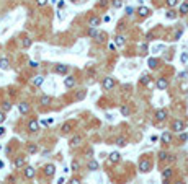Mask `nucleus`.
Here are the masks:
<instances>
[{"instance_id":"obj_41","label":"nucleus","mask_w":188,"mask_h":184,"mask_svg":"<svg viewBox=\"0 0 188 184\" xmlns=\"http://www.w3.org/2000/svg\"><path fill=\"white\" fill-rule=\"evenodd\" d=\"M187 60H188V54L185 52V54H182V64H185Z\"/></svg>"},{"instance_id":"obj_34","label":"nucleus","mask_w":188,"mask_h":184,"mask_svg":"<svg viewBox=\"0 0 188 184\" xmlns=\"http://www.w3.org/2000/svg\"><path fill=\"white\" fill-rule=\"evenodd\" d=\"M165 3H167L168 8H173L177 3H178V0H165Z\"/></svg>"},{"instance_id":"obj_47","label":"nucleus","mask_w":188,"mask_h":184,"mask_svg":"<svg viewBox=\"0 0 188 184\" xmlns=\"http://www.w3.org/2000/svg\"><path fill=\"white\" fill-rule=\"evenodd\" d=\"M69 184H80V181H79V179H72Z\"/></svg>"},{"instance_id":"obj_4","label":"nucleus","mask_w":188,"mask_h":184,"mask_svg":"<svg viewBox=\"0 0 188 184\" xmlns=\"http://www.w3.org/2000/svg\"><path fill=\"white\" fill-rule=\"evenodd\" d=\"M67 70H69V65H66V64H57V65L54 67V72L59 75H64L67 74Z\"/></svg>"},{"instance_id":"obj_12","label":"nucleus","mask_w":188,"mask_h":184,"mask_svg":"<svg viewBox=\"0 0 188 184\" xmlns=\"http://www.w3.org/2000/svg\"><path fill=\"white\" fill-rule=\"evenodd\" d=\"M168 86V82H167V78H159V80H157V88H159V90H165V88H167Z\"/></svg>"},{"instance_id":"obj_13","label":"nucleus","mask_w":188,"mask_h":184,"mask_svg":"<svg viewBox=\"0 0 188 184\" xmlns=\"http://www.w3.org/2000/svg\"><path fill=\"white\" fill-rule=\"evenodd\" d=\"M108 160H110V161H111V163H118V161L121 160V155H120L118 151H113V153H110Z\"/></svg>"},{"instance_id":"obj_51","label":"nucleus","mask_w":188,"mask_h":184,"mask_svg":"<svg viewBox=\"0 0 188 184\" xmlns=\"http://www.w3.org/2000/svg\"><path fill=\"white\" fill-rule=\"evenodd\" d=\"M177 184H185V183H177Z\"/></svg>"},{"instance_id":"obj_45","label":"nucleus","mask_w":188,"mask_h":184,"mask_svg":"<svg viewBox=\"0 0 188 184\" xmlns=\"http://www.w3.org/2000/svg\"><path fill=\"white\" fill-rule=\"evenodd\" d=\"M126 12H128V15H131L133 13V7H126Z\"/></svg>"},{"instance_id":"obj_14","label":"nucleus","mask_w":188,"mask_h":184,"mask_svg":"<svg viewBox=\"0 0 188 184\" xmlns=\"http://www.w3.org/2000/svg\"><path fill=\"white\" fill-rule=\"evenodd\" d=\"M98 25H100V18H98V17H90V20H88V26H90V28H96Z\"/></svg>"},{"instance_id":"obj_42","label":"nucleus","mask_w":188,"mask_h":184,"mask_svg":"<svg viewBox=\"0 0 188 184\" xmlns=\"http://www.w3.org/2000/svg\"><path fill=\"white\" fill-rule=\"evenodd\" d=\"M187 137H188V135L185 134V132H182V134H180V140H182V142H185V140H187Z\"/></svg>"},{"instance_id":"obj_31","label":"nucleus","mask_w":188,"mask_h":184,"mask_svg":"<svg viewBox=\"0 0 188 184\" xmlns=\"http://www.w3.org/2000/svg\"><path fill=\"white\" fill-rule=\"evenodd\" d=\"M2 109H3V112L10 111V109H12V103H10V101H5L3 104H2Z\"/></svg>"},{"instance_id":"obj_21","label":"nucleus","mask_w":188,"mask_h":184,"mask_svg":"<svg viewBox=\"0 0 188 184\" xmlns=\"http://www.w3.org/2000/svg\"><path fill=\"white\" fill-rule=\"evenodd\" d=\"M165 17H167L168 20H175V18L178 17V13H177V12H175V10H173V8H170V10H168L167 13H165Z\"/></svg>"},{"instance_id":"obj_35","label":"nucleus","mask_w":188,"mask_h":184,"mask_svg":"<svg viewBox=\"0 0 188 184\" xmlns=\"http://www.w3.org/2000/svg\"><path fill=\"white\" fill-rule=\"evenodd\" d=\"M121 114H123V116H129V114H131V109H129L128 106H123V108H121Z\"/></svg>"},{"instance_id":"obj_9","label":"nucleus","mask_w":188,"mask_h":184,"mask_svg":"<svg viewBox=\"0 0 188 184\" xmlns=\"http://www.w3.org/2000/svg\"><path fill=\"white\" fill-rule=\"evenodd\" d=\"M18 109H20L21 114H28L29 111H31V106H29L28 103H20L18 104Z\"/></svg>"},{"instance_id":"obj_50","label":"nucleus","mask_w":188,"mask_h":184,"mask_svg":"<svg viewBox=\"0 0 188 184\" xmlns=\"http://www.w3.org/2000/svg\"><path fill=\"white\" fill-rule=\"evenodd\" d=\"M0 168H3V161H0Z\"/></svg>"},{"instance_id":"obj_3","label":"nucleus","mask_w":188,"mask_h":184,"mask_svg":"<svg viewBox=\"0 0 188 184\" xmlns=\"http://www.w3.org/2000/svg\"><path fill=\"white\" fill-rule=\"evenodd\" d=\"M167 116H168L167 109H157V111H155V119H157L159 122L165 121V119H167Z\"/></svg>"},{"instance_id":"obj_23","label":"nucleus","mask_w":188,"mask_h":184,"mask_svg":"<svg viewBox=\"0 0 188 184\" xmlns=\"http://www.w3.org/2000/svg\"><path fill=\"white\" fill-rule=\"evenodd\" d=\"M43 82H44V78H43L41 75H38V77H34L33 85H34V86H41V85H43Z\"/></svg>"},{"instance_id":"obj_37","label":"nucleus","mask_w":188,"mask_h":184,"mask_svg":"<svg viewBox=\"0 0 188 184\" xmlns=\"http://www.w3.org/2000/svg\"><path fill=\"white\" fill-rule=\"evenodd\" d=\"M113 7H115V8H121L123 2H121V0H113Z\"/></svg>"},{"instance_id":"obj_28","label":"nucleus","mask_w":188,"mask_h":184,"mask_svg":"<svg viewBox=\"0 0 188 184\" xmlns=\"http://www.w3.org/2000/svg\"><path fill=\"white\" fill-rule=\"evenodd\" d=\"M139 82H141V85H147V83L150 82V77H149L147 74H144V75L141 77V80H139Z\"/></svg>"},{"instance_id":"obj_6","label":"nucleus","mask_w":188,"mask_h":184,"mask_svg":"<svg viewBox=\"0 0 188 184\" xmlns=\"http://www.w3.org/2000/svg\"><path fill=\"white\" fill-rule=\"evenodd\" d=\"M28 131L29 132H38L39 131V122H38L36 119H31L28 122Z\"/></svg>"},{"instance_id":"obj_29","label":"nucleus","mask_w":188,"mask_h":184,"mask_svg":"<svg viewBox=\"0 0 188 184\" xmlns=\"http://www.w3.org/2000/svg\"><path fill=\"white\" fill-rule=\"evenodd\" d=\"M157 64H159V60H157V59H149V60H147V65H149L150 69H155V67H157Z\"/></svg>"},{"instance_id":"obj_16","label":"nucleus","mask_w":188,"mask_h":184,"mask_svg":"<svg viewBox=\"0 0 188 184\" xmlns=\"http://www.w3.org/2000/svg\"><path fill=\"white\" fill-rule=\"evenodd\" d=\"M8 67H10V60L7 57H2L0 59V69L2 70H8Z\"/></svg>"},{"instance_id":"obj_27","label":"nucleus","mask_w":188,"mask_h":184,"mask_svg":"<svg viewBox=\"0 0 188 184\" xmlns=\"http://www.w3.org/2000/svg\"><path fill=\"white\" fill-rule=\"evenodd\" d=\"M71 131H72V124L71 122H66L62 126V134H69Z\"/></svg>"},{"instance_id":"obj_48","label":"nucleus","mask_w":188,"mask_h":184,"mask_svg":"<svg viewBox=\"0 0 188 184\" xmlns=\"http://www.w3.org/2000/svg\"><path fill=\"white\" fill-rule=\"evenodd\" d=\"M108 47H110V49H111V51H115V49H116V46L113 44V42H111V44H110V46H108Z\"/></svg>"},{"instance_id":"obj_43","label":"nucleus","mask_w":188,"mask_h":184,"mask_svg":"<svg viewBox=\"0 0 188 184\" xmlns=\"http://www.w3.org/2000/svg\"><path fill=\"white\" fill-rule=\"evenodd\" d=\"M3 121H5V112L3 111H0V124L3 122Z\"/></svg>"},{"instance_id":"obj_25","label":"nucleus","mask_w":188,"mask_h":184,"mask_svg":"<svg viewBox=\"0 0 188 184\" xmlns=\"http://www.w3.org/2000/svg\"><path fill=\"white\" fill-rule=\"evenodd\" d=\"M39 103H41L43 106H48V104H49V103H51V98H49V96H48V94H44V96H41V99H39Z\"/></svg>"},{"instance_id":"obj_49","label":"nucleus","mask_w":188,"mask_h":184,"mask_svg":"<svg viewBox=\"0 0 188 184\" xmlns=\"http://www.w3.org/2000/svg\"><path fill=\"white\" fill-rule=\"evenodd\" d=\"M100 5H101V7H105V5H106V0H101V3H100Z\"/></svg>"},{"instance_id":"obj_11","label":"nucleus","mask_w":188,"mask_h":184,"mask_svg":"<svg viewBox=\"0 0 188 184\" xmlns=\"http://www.w3.org/2000/svg\"><path fill=\"white\" fill-rule=\"evenodd\" d=\"M64 85H66V88H74V85H75V78L72 77V75L66 77V80H64Z\"/></svg>"},{"instance_id":"obj_18","label":"nucleus","mask_w":188,"mask_h":184,"mask_svg":"<svg viewBox=\"0 0 188 184\" xmlns=\"http://www.w3.org/2000/svg\"><path fill=\"white\" fill-rule=\"evenodd\" d=\"M160 139H162L164 143H172V134H170V132H164Z\"/></svg>"},{"instance_id":"obj_36","label":"nucleus","mask_w":188,"mask_h":184,"mask_svg":"<svg viewBox=\"0 0 188 184\" xmlns=\"http://www.w3.org/2000/svg\"><path fill=\"white\" fill-rule=\"evenodd\" d=\"M168 156H170V155H168L167 151H160V153H159V158L162 160V161H164V160H168Z\"/></svg>"},{"instance_id":"obj_46","label":"nucleus","mask_w":188,"mask_h":184,"mask_svg":"<svg viewBox=\"0 0 188 184\" xmlns=\"http://www.w3.org/2000/svg\"><path fill=\"white\" fill-rule=\"evenodd\" d=\"M2 135H5V127H0V137Z\"/></svg>"},{"instance_id":"obj_20","label":"nucleus","mask_w":188,"mask_h":184,"mask_svg":"<svg viewBox=\"0 0 188 184\" xmlns=\"http://www.w3.org/2000/svg\"><path fill=\"white\" fill-rule=\"evenodd\" d=\"M87 168L90 169V171H96V169H98V163H96L95 160H90L88 165H87Z\"/></svg>"},{"instance_id":"obj_2","label":"nucleus","mask_w":188,"mask_h":184,"mask_svg":"<svg viewBox=\"0 0 188 184\" xmlns=\"http://www.w3.org/2000/svg\"><path fill=\"white\" fill-rule=\"evenodd\" d=\"M172 131L173 132H183L185 131V122L180 121V119H175V121L172 122Z\"/></svg>"},{"instance_id":"obj_32","label":"nucleus","mask_w":188,"mask_h":184,"mask_svg":"<svg viewBox=\"0 0 188 184\" xmlns=\"http://www.w3.org/2000/svg\"><path fill=\"white\" fill-rule=\"evenodd\" d=\"M28 151L33 155V153H36V151H38V147L34 145V143H28Z\"/></svg>"},{"instance_id":"obj_10","label":"nucleus","mask_w":188,"mask_h":184,"mask_svg":"<svg viewBox=\"0 0 188 184\" xmlns=\"http://www.w3.org/2000/svg\"><path fill=\"white\" fill-rule=\"evenodd\" d=\"M13 165H15V168H23L26 165V160L25 156H18V158H15V161H13Z\"/></svg>"},{"instance_id":"obj_8","label":"nucleus","mask_w":188,"mask_h":184,"mask_svg":"<svg viewBox=\"0 0 188 184\" xmlns=\"http://www.w3.org/2000/svg\"><path fill=\"white\" fill-rule=\"evenodd\" d=\"M43 171H44V174H46V176H52L56 173V166L49 163V165H46V166L43 168Z\"/></svg>"},{"instance_id":"obj_19","label":"nucleus","mask_w":188,"mask_h":184,"mask_svg":"<svg viewBox=\"0 0 188 184\" xmlns=\"http://www.w3.org/2000/svg\"><path fill=\"white\" fill-rule=\"evenodd\" d=\"M178 13H180V15H187V13H188V2H183V3L180 5Z\"/></svg>"},{"instance_id":"obj_33","label":"nucleus","mask_w":188,"mask_h":184,"mask_svg":"<svg viewBox=\"0 0 188 184\" xmlns=\"http://www.w3.org/2000/svg\"><path fill=\"white\" fill-rule=\"evenodd\" d=\"M21 46H23L25 49H28L29 46H31V39H29V37H25V39H23V42H21Z\"/></svg>"},{"instance_id":"obj_52","label":"nucleus","mask_w":188,"mask_h":184,"mask_svg":"<svg viewBox=\"0 0 188 184\" xmlns=\"http://www.w3.org/2000/svg\"><path fill=\"white\" fill-rule=\"evenodd\" d=\"M72 2H77V0H72Z\"/></svg>"},{"instance_id":"obj_1","label":"nucleus","mask_w":188,"mask_h":184,"mask_svg":"<svg viewBox=\"0 0 188 184\" xmlns=\"http://www.w3.org/2000/svg\"><path fill=\"white\" fill-rule=\"evenodd\" d=\"M150 169H152V163L149 160H141L139 161V171L141 173H149Z\"/></svg>"},{"instance_id":"obj_7","label":"nucleus","mask_w":188,"mask_h":184,"mask_svg":"<svg viewBox=\"0 0 188 184\" xmlns=\"http://www.w3.org/2000/svg\"><path fill=\"white\" fill-rule=\"evenodd\" d=\"M113 86H115V80H113L111 77H106L103 80V88L105 90H111Z\"/></svg>"},{"instance_id":"obj_17","label":"nucleus","mask_w":188,"mask_h":184,"mask_svg":"<svg viewBox=\"0 0 188 184\" xmlns=\"http://www.w3.org/2000/svg\"><path fill=\"white\" fill-rule=\"evenodd\" d=\"M80 142H82V135H74V137L71 139V145H72V147L80 145Z\"/></svg>"},{"instance_id":"obj_24","label":"nucleus","mask_w":188,"mask_h":184,"mask_svg":"<svg viewBox=\"0 0 188 184\" xmlns=\"http://www.w3.org/2000/svg\"><path fill=\"white\" fill-rule=\"evenodd\" d=\"M149 13H150V10L147 8V7H141V8H139V15H141V17H149Z\"/></svg>"},{"instance_id":"obj_44","label":"nucleus","mask_w":188,"mask_h":184,"mask_svg":"<svg viewBox=\"0 0 188 184\" xmlns=\"http://www.w3.org/2000/svg\"><path fill=\"white\" fill-rule=\"evenodd\" d=\"M29 65L33 67V69H36V67H39V64H38V62H34V60H31V62H29Z\"/></svg>"},{"instance_id":"obj_22","label":"nucleus","mask_w":188,"mask_h":184,"mask_svg":"<svg viewBox=\"0 0 188 184\" xmlns=\"http://www.w3.org/2000/svg\"><path fill=\"white\" fill-rule=\"evenodd\" d=\"M116 145H118V147H126V145H128V140H126L124 137H118V139H116Z\"/></svg>"},{"instance_id":"obj_39","label":"nucleus","mask_w":188,"mask_h":184,"mask_svg":"<svg viewBox=\"0 0 188 184\" xmlns=\"http://www.w3.org/2000/svg\"><path fill=\"white\" fill-rule=\"evenodd\" d=\"M36 3L39 5V7H44V5L48 3V0H36Z\"/></svg>"},{"instance_id":"obj_26","label":"nucleus","mask_w":188,"mask_h":184,"mask_svg":"<svg viewBox=\"0 0 188 184\" xmlns=\"http://www.w3.org/2000/svg\"><path fill=\"white\" fill-rule=\"evenodd\" d=\"M115 39H116V44H118V46H124V42H126V37L121 36V34H118Z\"/></svg>"},{"instance_id":"obj_15","label":"nucleus","mask_w":188,"mask_h":184,"mask_svg":"<svg viewBox=\"0 0 188 184\" xmlns=\"http://www.w3.org/2000/svg\"><path fill=\"white\" fill-rule=\"evenodd\" d=\"M172 176H173V169H172V168H165V169L162 171V178H164V179H170Z\"/></svg>"},{"instance_id":"obj_5","label":"nucleus","mask_w":188,"mask_h":184,"mask_svg":"<svg viewBox=\"0 0 188 184\" xmlns=\"http://www.w3.org/2000/svg\"><path fill=\"white\" fill-rule=\"evenodd\" d=\"M23 173H25L26 179H31V178H34V174H36V169H34L33 166H26L25 169H23Z\"/></svg>"},{"instance_id":"obj_30","label":"nucleus","mask_w":188,"mask_h":184,"mask_svg":"<svg viewBox=\"0 0 188 184\" xmlns=\"http://www.w3.org/2000/svg\"><path fill=\"white\" fill-rule=\"evenodd\" d=\"M85 96H87V91H85V90H80L79 93H77V96H75V99H77V101H80V99H84Z\"/></svg>"},{"instance_id":"obj_38","label":"nucleus","mask_w":188,"mask_h":184,"mask_svg":"<svg viewBox=\"0 0 188 184\" xmlns=\"http://www.w3.org/2000/svg\"><path fill=\"white\" fill-rule=\"evenodd\" d=\"M79 168H80L79 161H72V165H71V169H72V171H77Z\"/></svg>"},{"instance_id":"obj_40","label":"nucleus","mask_w":188,"mask_h":184,"mask_svg":"<svg viewBox=\"0 0 188 184\" xmlns=\"http://www.w3.org/2000/svg\"><path fill=\"white\" fill-rule=\"evenodd\" d=\"M88 36H96V31H95V28H90V29H88Z\"/></svg>"}]
</instances>
